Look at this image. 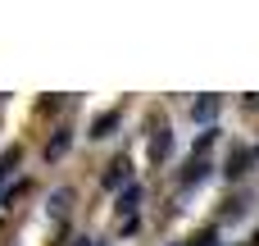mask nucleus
Here are the masks:
<instances>
[{
  "mask_svg": "<svg viewBox=\"0 0 259 246\" xmlns=\"http://www.w3.org/2000/svg\"><path fill=\"white\" fill-rule=\"evenodd\" d=\"M14 164H18V146H14V151H5V155H0V178H5V173H9V169H14Z\"/></svg>",
  "mask_w": 259,
  "mask_h": 246,
  "instance_id": "1a4fd4ad",
  "label": "nucleus"
},
{
  "mask_svg": "<svg viewBox=\"0 0 259 246\" xmlns=\"http://www.w3.org/2000/svg\"><path fill=\"white\" fill-rule=\"evenodd\" d=\"M246 164H250V151H232V155H228V173H232V178L246 173Z\"/></svg>",
  "mask_w": 259,
  "mask_h": 246,
  "instance_id": "0eeeda50",
  "label": "nucleus"
},
{
  "mask_svg": "<svg viewBox=\"0 0 259 246\" xmlns=\"http://www.w3.org/2000/svg\"><path fill=\"white\" fill-rule=\"evenodd\" d=\"M168 151H173V132H168V123L159 119V123H150V155H155V160H164Z\"/></svg>",
  "mask_w": 259,
  "mask_h": 246,
  "instance_id": "f257e3e1",
  "label": "nucleus"
},
{
  "mask_svg": "<svg viewBox=\"0 0 259 246\" xmlns=\"http://www.w3.org/2000/svg\"><path fill=\"white\" fill-rule=\"evenodd\" d=\"M73 246H96V242H91V237H77V242H73Z\"/></svg>",
  "mask_w": 259,
  "mask_h": 246,
  "instance_id": "9d476101",
  "label": "nucleus"
},
{
  "mask_svg": "<svg viewBox=\"0 0 259 246\" xmlns=\"http://www.w3.org/2000/svg\"><path fill=\"white\" fill-rule=\"evenodd\" d=\"M127 178H132V164H127V160H114L109 173H105V187H118V183H127Z\"/></svg>",
  "mask_w": 259,
  "mask_h": 246,
  "instance_id": "20e7f679",
  "label": "nucleus"
},
{
  "mask_svg": "<svg viewBox=\"0 0 259 246\" xmlns=\"http://www.w3.org/2000/svg\"><path fill=\"white\" fill-rule=\"evenodd\" d=\"M68 146H73V132H68V128H59V132L46 142V160H59V155H68Z\"/></svg>",
  "mask_w": 259,
  "mask_h": 246,
  "instance_id": "f03ea898",
  "label": "nucleus"
},
{
  "mask_svg": "<svg viewBox=\"0 0 259 246\" xmlns=\"http://www.w3.org/2000/svg\"><path fill=\"white\" fill-rule=\"evenodd\" d=\"M205 173H209V164H205V160H191V169H187V183H200Z\"/></svg>",
  "mask_w": 259,
  "mask_h": 246,
  "instance_id": "6e6552de",
  "label": "nucleus"
},
{
  "mask_svg": "<svg viewBox=\"0 0 259 246\" xmlns=\"http://www.w3.org/2000/svg\"><path fill=\"white\" fill-rule=\"evenodd\" d=\"M219 105H223L219 96H200V100H196V110H191V114H196V123H214Z\"/></svg>",
  "mask_w": 259,
  "mask_h": 246,
  "instance_id": "7ed1b4c3",
  "label": "nucleus"
},
{
  "mask_svg": "<svg viewBox=\"0 0 259 246\" xmlns=\"http://www.w3.org/2000/svg\"><path fill=\"white\" fill-rule=\"evenodd\" d=\"M114 128H118V114H100V119L91 123V137H109Z\"/></svg>",
  "mask_w": 259,
  "mask_h": 246,
  "instance_id": "423d86ee",
  "label": "nucleus"
},
{
  "mask_svg": "<svg viewBox=\"0 0 259 246\" xmlns=\"http://www.w3.org/2000/svg\"><path fill=\"white\" fill-rule=\"evenodd\" d=\"M68 201H73V192H68V187H59V192L50 196V215H55V219H64V215H68Z\"/></svg>",
  "mask_w": 259,
  "mask_h": 246,
  "instance_id": "39448f33",
  "label": "nucleus"
}]
</instances>
